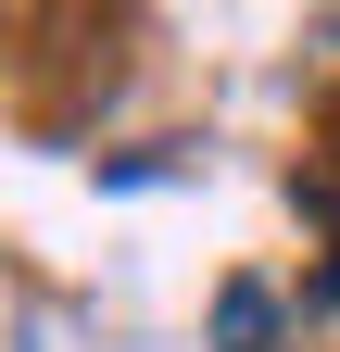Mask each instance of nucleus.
<instances>
[{"label": "nucleus", "instance_id": "nucleus-1", "mask_svg": "<svg viewBox=\"0 0 340 352\" xmlns=\"http://www.w3.org/2000/svg\"><path fill=\"white\" fill-rule=\"evenodd\" d=\"M277 340V289L265 277H227V302H215V352H265Z\"/></svg>", "mask_w": 340, "mask_h": 352}]
</instances>
